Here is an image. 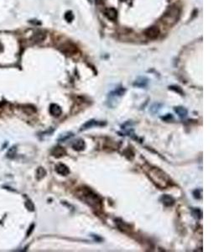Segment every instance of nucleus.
Instances as JSON below:
<instances>
[{"label": "nucleus", "instance_id": "obj_1", "mask_svg": "<svg viewBox=\"0 0 224 252\" xmlns=\"http://www.w3.org/2000/svg\"><path fill=\"white\" fill-rule=\"evenodd\" d=\"M78 197L94 209H100L102 208L101 198L89 187H83L80 188L78 191Z\"/></svg>", "mask_w": 224, "mask_h": 252}, {"label": "nucleus", "instance_id": "obj_2", "mask_svg": "<svg viewBox=\"0 0 224 252\" xmlns=\"http://www.w3.org/2000/svg\"><path fill=\"white\" fill-rule=\"evenodd\" d=\"M148 174L154 183L160 188H165L170 185L171 180L170 177L165 172L158 167H150Z\"/></svg>", "mask_w": 224, "mask_h": 252}, {"label": "nucleus", "instance_id": "obj_3", "mask_svg": "<svg viewBox=\"0 0 224 252\" xmlns=\"http://www.w3.org/2000/svg\"><path fill=\"white\" fill-rule=\"evenodd\" d=\"M179 16H180V10L178 8H176L175 6H171L167 11L165 12V15L163 17V22H165L169 25H172L178 20Z\"/></svg>", "mask_w": 224, "mask_h": 252}, {"label": "nucleus", "instance_id": "obj_4", "mask_svg": "<svg viewBox=\"0 0 224 252\" xmlns=\"http://www.w3.org/2000/svg\"><path fill=\"white\" fill-rule=\"evenodd\" d=\"M60 50L62 52L65 53L67 55H75L77 54V51H78V49H77V46L76 45H74L73 43L71 42H67L63 44L60 47Z\"/></svg>", "mask_w": 224, "mask_h": 252}, {"label": "nucleus", "instance_id": "obj_5", "mask_svg": "<svg viewBox=\"0 0 224 252\" xmlns=\"http://www.w3.org/2000/svg\"><path fill=\"white\" fill-rule=\"evenodd\" d=\"M145 36L149 38V39H151V40L156 39L157 37L159 36V29L158 27H156V26H151L150 28L145 30Z\"/></svg>", "mask_w": 224, "mask_h": 252}, {"label": "nucleus", "instance_id": "obj_6", "mask_svg": "<svg viewBox=\"0 0 224 252\" xmlns=\"http://www.w3.org/2000/svg\"><path fill=\"white\" fill-rule=\"evenodd\" d=\"M159 201L164 204L165 207H171L175 204V199L172 196L168 195V194H164L159 198Z\"/></svg>", "mask_w": 224, "mask_h": 252}, {"label": "nucleus", "instance_id": "obj_7", "mask_svg": "<svg viewBox=\"0 0 224 252\" xmlns=\"http://www.w3.org/2000/svg\"><path fill=\"white\" fill-rule=\"evenodd\" d=\"M56 172L61 176H67L70 174V169L68 167L62 163H59L56 166Z\"/></svg>", "mask_w": 224, "mask_h": 252}, {"label": "nucleus", "instance_id": "obj_8", "mask_svg": "<svg viewBox=\"0 0 224 252\" xmlns=\"http://www.w3.org/2000/svg\"><path fill=\"white\" fill-rule=\"evenodd\" d=\"M71 147L73 148V150H77V151H82L85 149L86 144L85 141L83 139H77L74 140L71 144Z\"/></svg>", "mask_w": 224, "mask_h": 252}, {"label": "nucleus", "instance_id": "obj_9", "mask_svg": "<svg viewBox=\"0 0 224 252\" xmlns=\"http://www.w3.org/2000/svg\"><path fill=\"white\" fill-rule=\"evenodd\" d=\"M100 125H102V124H101L100 121H97V120H95V119H90V120L86 122L85 124L82 126V128L80 129V131H87L88 129H91V128L94 127V126H100Z\"/></svg>", "mask_w": 224, "mask_h": 252}, {"label": "nucleus", "instance_id": "obj_10", "mask_svg": "<svg viewBox=\"0 0 224 252\" xmlns=\"http://www.w3.org/2000/svg\"><path fill=\"white\" fill-rule=\"evenodd\" d=\"M50 113L52 116L59 117L62 113V109L56 103H52L50 106Z\"/></svg>", "mask_w": 224, "mask_h": 252}, {"label": "nucleus", "instance_id": "obj_11", "mask_svg": "<svg viewBox=\"0 0 224 252\" xmlns=\"http://www.w3.org/2000/svg\"><path fill=\"white\" fill-rule=\"evenodd\" d=\"M65 154H66V151L61 146H56V147H55L53 150H51V155L54 157H56V158L62 157L63 156H65Z\"/></svg>", "mask_w": 224, "mask_h": 252}, {"label": "nucleus", "instance_id": "obj_12", "mask_svg": "<svg viewBox=\"0 0 224 252\" xmlns=\"http://www.w3.org/2000/svg\"><path fill=\"white\" fill-rule=\"evenodd\" d=\"M106 17L110 20H116L118 18V12L114 8H109V9H106L105 11Z\"/></svg>", "mask_w": 224, "mask_h": 252}, {"label": "nucleus", "instance_id": "obj_13", "mask_svg": "<svg viewBox=\"0 0 224 252\" xmlns=\"http://www.w3.org/2000/svg\"><path fill=\"white\" fill-rule=\"evenodd\" d=\"M174 110H175V112L178 114V116L180 117V118H181V119H184V118H186V117L187 116L188 113L187 109L186 108H184V107H182V106H177V107H175V108H174Z\"/></svg>", "mask_w": 224, "mask_h": 252}, {"label": "nucleus", "instance_id": "obj_14", "mask_svg": "<svg viewBox=\"0 0 224 252\" xmlns=\"http://www.w3.org/2000/svg\"><path fill=\"white\" fill-rule=\"evenodd\" d=\"M46 39V34L44 32L38 31L32 36V40L34 43H40Z\"/></svg>", "mask_w": 224, "mask_h": 252}, {"label": "nucleus", "instance_id": "obj_15", "mask_svg": "<svg viewBox=\"0 0 224 252\" xmlns=\"http://www.w3.org/2000/svg\"><path fill=\"white\" fill-rule=\"evenodd\" d=\"M148 83V79L145 77H139L136 80V82L133 83V85L137 86L139 88H144L145 86L147 85Z\"/></svg>", "mask_w": 224, "mask_h": 252}, {"label": "nucleus", "instance_id": "obj_16", "mask_svg": "<svg viewBox=\"0 0 224 252\" xmlns=\"http://www.w3.org/2000/svg\"><path fill=\"white\" fill-rule=\"evenodd\" d=\"M46 175V170L43 168V167H39L38 168V170H37L36 172V177L38 180H40V179L43 178Z\"/></svg>", "mask_w": 224, "mask_h": 252}, {"label": "nucleus", "instance_id": "obj_17", "mask_svg": "<svg viewBox=\"0 0 224 252\" xmlns=\"http://www.w3.org/2000/svg\"><path fill=\"white\" fill-rule=\"evenodd\" d=\"M74 135L72 133H71V132H68V133L66 134H64V135H62L60 136L59 138V141L62 142V141H65V140H66L70 139L71 137H72Z\"/></svg>", "mask_w": 224, "mask_h": 252}, {"label": "nucleus", "instance_id": "obj_18", "mask_svg": "<svg viewBox=\"0 0 224 252\" xmlns=\"http://www.w3.org/2000/svg\"><path fill=\"white\" fill-rule=\"evenodd\" d=\"M192 213L193 216H194L196 218H197V219L202 218V212H201V210H200L199 208H196V209L193 210Z\"/></svg>", "mask_w": 224, "mask_h": 252}, {"label": "nucleus", "instance_id": "obj_19", "mask_svg": "<svg viewBox=\"0 0 224 252\" xmlns=\"http://www.w3.org/2000/svg\"><path fill=\"white\" fill-rule=\"evenodd\" d=\"M65 19L66 20L67 22H71L74 19V15L71 11L66 12V14H65Z\"/></svg>", "mask_w": 224, "mask_h": 252}, {"label": "nucleus", "instance_id": "obj_20", "mask_svg": "<svg viewBox=\"0 0 224 252\" xmlns=\"http://www.w3.org/2000/svg\"><path fill=\"white\" fill-rule=\"evenodd\" d=\"M16 154V148L15 147H11L8 151V154H7V156L9 158H13Z\"/></svg>", "mask_w": 224, "mask_h": 252}, {"label": "nucleus", "instance_id": "obj_21", "mask_svg": "<svg viewBox=\"0 0 224 252\" xmlns=\"http://www.w3.org/2000/svg\"><path fill=\"white\" fill-rule=\"evenodd\" d=\"M170 89L175 91V92L178 93V94H181V95L184 94V93H183V91H182L181 88H180V87H178V86H171V87H170Z\"/></svg>", "mask_w": 224, "mask_h": 252}, {"label": "nucleus", "instance_id": "obj_22", "mask_svg": "<svg viewBox=\"0 0 224 252\" xmlns=\"http://www.w3.org/2000/svg\"><path fill=\"white\" fill-rule=\"evenodd\" d=\"M193 197L196 198V199H200L201 198V189H196L193 192Z\"/></svg>", "mask_w": 224, "mask_h": 252}, {"label": "nucleus", "instance_id": "obj_23", "mask_svg": "<svg viewBox=\"0 0 224 252\" xmlns=\"http://www.w3.org/2000/svg\"><path fill=\"white\" fill-rule=\"evenodd\" d=\"M26 207H27V208H28L29 210H30V211H34V204H32L31 201H27L26 202Z\"/></svg>", "mask_w": 224, "mask_h": 252}, {"label": "nucleus", "instance_id": "obj_24", "mask_svg": "<svg viewBox=\"0 0 224 252\" xmlns=\"http://www.w3.org/2000/svg\"><path fill=\"white\" fill-rule=\"evenodd\" d=\"M161 119H163V120H165V121H170V119H173V116H172V115H171L170 113H168V114H167V115H166V116L162 117Z\"/></svg>", "mask_w": 224, "mask_h": 252}, {"label": "nucleus", "instance_id": "obj_25", "mask_svg": "<svg viewBox=\"0 0 224 252\" xmlns=\"http://www.w3.org/2000/svg\"><path fill=\"white\" fill-rule=\"evenodd\" d=\"M92 236L93 237L94 239H95V241H102V238H100V237H98V236H95V235H92Z\"/></svg>", "mask_w": 224, "mask_h": 252}, {"label": "nucleus", "instance_id": "obj_26", "mask_svg": "<svg viewBox=\"0 0 224 252\" xmlns=\"http://www.w3.org/2000/svg\"><path fill=\"white\" fill-rule=\"evenodd\" d=\"M3 45H2V44L0 43V52H1V51H3Z\"/></svg>", "mask_w": 224, "mask_h": 252}]
</instances>
